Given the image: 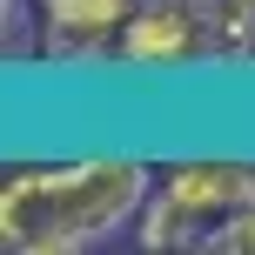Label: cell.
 Returning <instances> with one entry per match:
<instances>
[{
    "label": "cell",
    "mask_w": 255,
    "mask_h": 255,
    "mask_svg": "<svg viewBox=\"0 0 255 255\" xmlns=\"http://www.w3.org/2000/svg\"><path fill=\"white\" fill-rule=\"evenodd\" d=\"M141 154H67L47 168H13L0 181V249L7 255H81L134 229L154 195Z\"/></svg>",
    "instance_id": "6da1fadb"
},
{
    "label": "cell",
    "mask_w": 255,
    "mask_h": 255,
    "mask_svg": "<svg viewBox=\"0 0 255 255\" xmlns=\"http://www.w3.org/2000/svg\"><path fill=\"white\" fill-rule=\"evenodd\" d=\"M154 188L202 229V249H208V235H215L235 208L255 202V161H242V154H188V161L161 168Z\"/></svg>",
    "instance_id": "3957f363"
},
{
    "label": "cell",
    "mask_w": 255,
    "mask_h": 255,
    "mask_svg": "<svg viewBox=\"0 0 255 255\" xmlns=\"http://www.w3.org/2000/svg\"><path fill=\"white\" fill-rule=\"evenodd\" d=\"M141 0H40V54L47 61H94L115 54V34Z\"/></svg>",
    "instance_id": "277c9868"
},
{
    "label": "cell",
    "mask_w": 255,
    "mask_h": 255,
    "mask_svg": "<svg viewBox=\"0 0 255 255\" xmlns=\"http://www.w3.org/2000/svg\"><path fill=\"white\" fill-rule=\"evenodd\" d=\"M134 249H148V255H168V249H202V229H195L188 215H181L175 202H168L161 188L148 195V202H141V215H134Z\"/></svg>",
    "instance_id": "5b68a950"
},
{
    "label": "cell",
    "mask_w": 255,
    "mask_h": 255,
    "mask_svg": "<svg viewBox=\"0 0 255 255\" xmlns=\"http://www.w3.org/2000/svg\"><path fill=\"white\" fill-rule=\"evenodd\" d=\"M242 7H255V0H242Z\"/></svg>",
    "instance_id": "52a82bcc"
},
{
    "label": "cell",
    "mask_w": 255,
    "mask_h": 255,
    "mask_svg": "<svg viewBox=\"0 0 255 255\" xmlns=\"http://www.w3.org/2000/svg\"><path fill=\"white\" fill-rule=\"evenodd\" d=\"M208 255H255V202L235 208V215L208 235Z\"/></svg>",
    "instance_id": "8992f818"
},
{
    "label": "cell",
    "mask_w": 255,
    "mask_h": 255,
    "mask_svg": "<svg viewBox=\"0 0 255 255\" xmlns=\"http://www.w3.org/2000/svg\"><path fill=\"white\" fill-rule=\"evenodd\" d=\"M115 61L134 74H181V67H215L208 34V0H141L115 34Z\"/></svg>",
    "instance_id": "7a4b0ae2"
}]
</instances>
